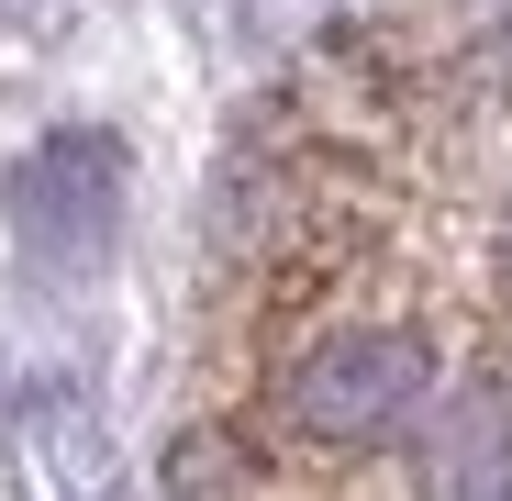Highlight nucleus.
I'll return each instance as SVG.
<instances>
[{
  "label": "nucleus",
  "instance_id": "nucleus-3",
  "mask_svg": "<svg viewBox=\"0 0 512 501\" xmlns=\"http://www.w3.org/2000/svg\"><path fill=\"white\" fill-rule=\"evenodd\" d=\"M423 501H512V379L501 368L446 390L435 446H423Z\"/></svg>",
  "mask_w": 512,
  "mask_h": 501
},
{
  "label": "nucleus",
  "instance_id": "nucleus-2",
  "mask_svg": "<svg viewBox=\"0 0 512 501\" xmlns=\"http://www.w3.org/2000/svg\"><path fill=\"white\" fill-rule=\"evenodd\" d=\"M112 201H123V145L112 134H45L23 156V234L56 245V257H90L112 234Z\"/></svg>",
  "mask_w": 512,
  "mask_h": 501
},
{
  "label": "nucleus",
  "instance_id": "nucleus-4",
  "mask_svg": "<svg viewBox=\"0 0 512 501\" xmlns=\"http://www.w3.org/2000/svg\"><path fill=\"white\" fill-rule=\"evenodd\" d=\"M501 268H512V190H501Z\"/></svg>",
  "mask_w": 512,
  "mask_h": 501
},
{
  "label": "nucleus",
  "instance_id": "nucleus-1",
  "mask_svg": "<svg viewBox=\"0 0 512 501\" xmlns=\"http://www.w3.org/2000/svg\"><path fill=\"white\" fill-rule=\"evenodd\" d=\"M435 412V346L412 323H323L279 368V435L312 457H379Z\"/></svg>",
  "mask_w": 512,
  "mask_h": 501
}]
</instances>
